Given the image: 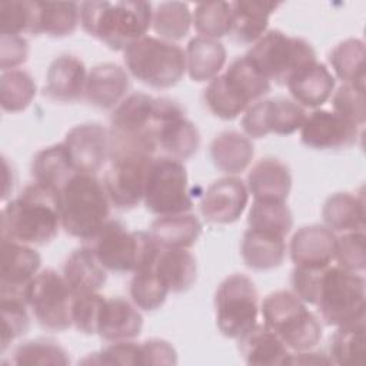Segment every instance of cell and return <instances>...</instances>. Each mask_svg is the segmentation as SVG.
Returning <instances> with one entry per match:
<instances>
[{
	"label": "cell",
	"instance_id": "cell-35",
	"mask_svg": "<svg viewBox=\"0 0 366 366\" xmlns=\"http://www.w3.org/2000/svg\"><path fill=\"white\" fill-rule=\"evenodd\" d=\"M322 217L325 220V226L332 232L347 233L365 230L363 196L349 192L330 194L322 207Z\"/></svg>",
	"mask_w": 366,
	"mask_h": 366
},
{
	"label": "cell",
	"instance_id": "cell-43",
	"mask_svg": "<svg viewBox=\"0 0 366 366\" xmlns=\"http://www.w3.org/2000/svg\"><path fill=\"white\" fill-rule=\"evenodd\" d=\"M249 229L286 237L293 227V214L286 202L253 200L247 214Z\"/></svg>",
	"mask_w": 366,
	"mask_h": 366
},
{
	"label": "cell",
	"instance_id": "cell-50",
	"mask_svg": "<svg viewBox=\"0 0 366 366\" xmlns=\"http://www.w3.org/2000/svg\"><path fill=\"white\" fill-rule=\"evenodd\" d=\"M103 300L104 296L99 292L74 295L71 305V322L79 332L84 335H96Z\"/></svg>",
	"mask_w": 366,
	"mask_h": 366
},
{
	"label": "cell",
	"instance_id": "cell-18",
	"mask_svg": "<svg viewBox=\"0 0 366 366\" xmlns=\"http://www.w3.org/2000/svg\"><path fill=\"white\" fill-rule=\"evenodd\" d=\"M247 202L249 190L244 182L236 176H224L206 189L199 207L207 222L229 224L242 216Z\"/></svg>",
	"mask_w": 366,
	"mask_h": 366
},
{
	"label": "cell",
	"instance_id": "cell-36",
	"mask_svg": "<svg viewBox=\"0 0 366 366\" xmlns=\"http://www.w3.org/2000/svg\"><path fill=\"white\" fill-rule=\"evenodd\" d=\"M76 173L63 142L39 150L31 162V176L34 182L57 192H60Z\"/></svg>",
	"mask_w": 366,
	"mask_h": 366
},
{
	"label": "cell",
	"instance_id": "cell-7",
	"mask_svg": "<svg viewBox=\"0 0 366 366\" xmlns=\"http://www.w3.org/2000/svg\"><path fill=\"white\" fill-rule=\"evenodd\" d=\"M127 71L139 81L169 89L177 84L186 73L184 50L176 43L144 36L123 50Z\"/></svg>",
	"mask_w": 366,
	"mask_h": 366
},
{
	"label": "cell",
	"instance_id": "cell-25",
	"mask_svg": "<svg viewBox=\"0 0 366 366\" xmlns=\"http://www.w3.org/2000/svg\"><path fill=\"white\" fill-rule=\"evenodd\" d=\"M286 86L297 104L305 109H317L332 97L336 79L326 64L315 61L292 74Z\"/></svg>",
	"mask_w": 366,
	"mask_h": 366
},
{
	"label": "cell",
	"instance_id": "cell-8",
	"mask_svg": "<svg viewBox=\"0 0 366 366\" xmlns=\"http://www.w3.org/2000/svg\"><path fill=\"white\" fill-rule=\"evenodd\" d=\"M366 285L362 273L336 266L322 270L315 306L329 326H342L365 317Z\"/></svg>",
	"mask_w": 366,
	"mask_h": 366
},
{
	"label": "cell",
	"instance_id": "cell-52",
	"mask_svg": "<svg viewBox=\"0 0 366 366\" xmlns=\"http://www.w3.org/2000/svg\"><path fill=\"white\" fill-rule=\"evenodd\" d=\"M140 365H176L177 352L164 339H149L139 342Z\"/></svg>",
	"mask_w": 366,
	"mask_h": 366
},
{
	"label": "cell",
	"instance_id": "cell-45",
	"mask_svg": "<svg viewBox=\"0 0 366 366\" xmlns=\"http://www.w3.org/2000/svg\"><path fill=\"white\" fill-rule=\"evenodd\" d=\"M192 14L194 29L202 37L217 40L230 31L232 3L229 1L199 3Z\"/></svg>",
	"mask_w": 366,
	"mask_h": 366
},
{
	"label": "cell",
	"instance_id": "cell-15",
	"mask_svg": "<svg viewBox=\"0 0 366 366\" xmlns=\"http://www.w3.org/2000/svg\"><path fill=\"white\" fill-rule=\"evenodd\" d=\"M156 144L163 156L177 160L192 157L200 146L196 124L184 114L183 107L167 97H157Z\"/></svg>",
	"mask_w": 366,
	"mask_h": 366
},
{
	"label": "cell",
	"instance_id": "cell-9",
	"mask_svg": "<svg viewBox=\"0 0 366 366\" xmlns=\"http://www.w3.org/2000/svg\"><path fill=\"white\" fill-rule=\"evenodd\" d=\"M254 67L272 83L286 84L297 70L317 61L313 46L280 30H267L246 53Z\"/></svg>",
	"mask_w": 366,
	"mask_h": 366
},
{
	"label": "cell",
	"instance_id": "cell-28",
	"mask_svg": "<svg viewBox=\"0 0 366 366\" xmlns=\"http://www.w3.org/2000/svg\"><path fill=\"white\" fill-rule=\"evenodd\" d=\"M61 274L74 295L99 292L107 282V270L90 246L74 249L64 260Z\"/></svg>",
	"mask_w": 366,
	"mask_h": 366
},
{
	"label": "cell",
	"instance_id": "cell-30",
	"mask_svg": "<svg viewBox=\"0 0 366 366\" xmlns=\"http://www.w3.org/2000/svg\"><path fill=\"white\" fill-rule=\"evenodd\" d=\"M240 254L244 264L253 270H270L279 267L286 256L283 236L247 229L240 244Z\"/></svg>",
	"mask_w": 366,
	"mask_h": 366
},
{
	"label": "cell",
	"instance_id": "cell-47",
	"mask_svg": "<svg viewBox=\"0 0 366 366\" xmlns=\"http://www.w3.org/2000/svg\"><path fill=\"white\" fill-rule=\"evenodd\" d=\"M333 112L353 124L362 127L366 119L365 84L343 83L332 94Z\"/></svg>",
	"mask_w": 366,
	"mask_h": 366
},
{
	"label": "cell",
	"instance_id": "cell-27",
	"mask_svg": "<svg viewBox=\"0 0 366 366\" xmlns=\"http://www.w3.org/2000/svg\"><path fill=\"white\" fill-rule=\"evenodd\" d=\"M280 3L263 0H240L232 3L229 36L239 44H253L266 31L270 16Z\"/></svg>",
	"mask_w": 366,
	"mask_h": 366
},
{
	"label": "cell",
	"instance_id": "cell-39",
	"mask_svg": "<svg viewBox=\"0 0 366 366\" xmlns=\"http://www.w3.org/2000/svg\"><path fill=\"white\" fill-rule=\"evenodd\" d=\"M365 355V317L337 326L330 339L329 357L335 365L353 366L363 362Z\"/></svg>",
	"mask_w": 366,
	"mask_h": 366
},
{
	"label": "cell",
	"instance_id": "cell-3",
	"mask_svg": "<svg viewBox=\"0 0 366 366\" xmlns=\"http://www.w3.org/2000/svg\"><path fill=\"white\" fill-rule=\"evenodd\" d=\"M61 227L83 242L92 239L110 220V199L96 174L76 173L59 192Z\"/></svg>",
	"mask_w": 366,
	"mask_h": 366
},
{
	"label": "cell",
	"instance_id": "cell-11",
	"mask_svg": "<svg viewBox=\"0 0 366 366\" xmlns=\"http://www.w3.org/2000/svg\"><path fill=\"white\" fill-rule=\"evenodd\" d=\"M143 202L146 209L157 216L192 210L193 202L183 162L169 156L153 157L146 176Z\"/></svg>",
	"mask_w": 366,
	"mask_h": 366
},
{
	"label": "cell",
	"instance_id": "cell-44",
	"mask_svg": "<svg viewBox=\"0 0 366 366\" xmlns=\"http://www.w3.org/2000/svg\"><path fill=\"white\" fill-rule=\"evenodd\" d=\"M36 96V83L26 70L14 69L0 76V104L4 112L17 113L29 107Z\"/></svg>",
	"mask_w": 366,
	"mask_h": 366
},
{
	"label": "cell",
	"instance_id": "cell-24",
	"mask_svg": "<svg viewBox=\"0 0 366 366\" xmlns=\"http://www.w3.org/2000/svg\"><path fill=\"white\" fill-rule=\"evenodd\" d=\"M130 79L126 69L116 63H100L87 74L84 99L94 107L114 109L127 94Z\"/></svg>",
	"mask_w": 366,
	"mask_h": 366
},
{
	"label": "cell",
	"instance_id": "cell-37",
	"mask_svg": "<svg viewBox=\"0 0 366 366\" xmlns=\"http://www.w3.org/2000/svg\"><path fill=\"white\" fill-rule=\"evenodd\" d=\"M154 267L169 290L174 293L189 290L197 277L196 259L187 249H160Z\"/></svg>",
	"mask_w": 366,
	"mask_h": 366
},
{
	"label": "cell",
	"instance_id": "cell-51",
	"mask_svg": "<svg viewBox=\"0 0 366 366\" xmlns=\"http://www.w3.org/2000/svg\"><path fill=\"white\" fill-rule=\"evenodd\" d=\"M29 41L23 36L1 34L0 37V67L3 71L14 70L29 59Z\"/></svg>",
	"mask_w": 366,
	"mask_h": 366
},
{
	"label": "cell",
	"instance_id": "cell-13",
	"mask_svg": "<svg viewBox=\"0 0 366 366\" xmlns=\"http://www.w3.org/2000/svg\"><path fill=\"white\" fill-rule=\"evenodd\" d=\"M307 113L295 100L286 97L260 99L243 113L242 129L250 139H262L270 133L287 136L300 130Z\"/></svg>",
	"mask_w": 366,
	"mask_h": 366
},
{
	"label": "cell",
	"instance_id": "cell-12",
	"mask_svg": "<svg viewBox=\"0 0 366 366\" xmlns=\"http://www.w3.org/2000/svg\"><path fill=\"white\" fill-rule=\"evenodd\" d=\"M23 295L43 329L63 332L73 326L71 305L74 293L63 274L54 269L40 270L24 287Z\"/></svg>",
	"mask_w": 366,
	"mask_h": 366
},
{
	"label": "cell",
	"instance_id": "cell-17",
	"mask_svg": "<svg viewBox=\"0 0 366 366\" xmlns=\"http://www.w3.org/2000/svg\"><path fill=\"white\" fill-rule=\"evenodd\" d=\"M359 134V126L325 109H315L300 127L303 144L316 150L347 149L356 143Z\"/></svg>",
	"mask_w": 366,
	"mask_h": 366
},
{
	"label": "cell",
	"instance_id": "cell-53",
	"mask_svg": "<svg viewBox=\"0 0 366 366\" xmlns=\"http://www.w3.org/2000/svg\"><path fill=\"white\" fill-rule=\"evenodd\" d=\"M296 363L297 365H330L332 360L329 355L313 352L312 349H309V350L290 353L287 365H296Z\"/></svg>",
	"mask_w": 366,
	"mask_h": 366
},
{
	"label": "cell",
	"instance_id": "cell-21",
	"mask_svg": "<svg viewBox=\"0 0 366 366\" xmlns=\"http://www.w3.org/2000/svg\"><path fill=\"white\" fill-rule=\"evenodd\" d=\"M87 70L73 54H60L49 66L43 94L54 102L73 103L84 97Z\"/></svg>",
	"mask_w": 366,
	"mask_h": 366
},
{
	"label": "cell",
	"instance_id": "cell-40",
	"mask_svg": "<svg viewBox=\"0 0 366 366\" xmlns=\"http://www.w3.org/2000/svg\"><path fill=\"white\" fill-rule=\"evenodd\" d=\"M193 24V14L183 1H164L153 10L152 27L159 39L177 41L187 36Z\"/></svg>",
	"mask_w": 366,
	"mask_h": 366
},
{
	"label": "cell",
	"instance_id": "cell-49",
	"mask_svg": "<svg viewBox=\"0 0 366 366\" xmlns=\"http://www.w3.org/2000/svg\"><path fill=\"white\" fill-rule=\"evenodd\" d=\"M34 23V1H1L0 3V31L1 34L20 36L31 33Z\"/></svg>",
	"mask_w": 366,
	"mask_h": 366
},
{
	"label": "cell",
	"instance_id": "cell-46",
	"mask_svg": "<svg viewBox=\"0 0 366 366\" xmlns=\"http://www.w3.org/2000/svg\"><path fill=\"white\" fill-rule=\"evenodd\" d=\"M16 365H61L70 363L63 346L50 339H33L20 343L13 352Z\"/></svg>",
	"mask_w": 366,
	"mask_h": 366
},
{
	"label": "cell",
	"instance_id": "cell-26",
	"mask_svg": "<svg viewBox=\"0 0 366 366\" xmlns=\"http://www.w3.org/2000/svg\"><path fill=\"white\" fill-rule=\"evenodd\" d=\"M246 186L254 200L286 202L292 189V173L280 159L264 157L250 169Z\"/></svg>",
	"mask_w": 366,
	"mask_h": 366
},
{
	"label": "cell",
	"instance_id": "cell-38",
	"mask_svg": "<svg viewBox=\"0 0 366 366\" xmlns=\"http://www.w3.org/2000/svg\"><path fill=\"white\" fill-rule=\"evenodd\" d=\"M365 43L360 39H346L329 53V63L343 83L365 84Z\"/></svg>",
	"mask_w": 366,
	"mask_h": 366
},
{
	"label": "cell",
	"instance_id": "cell-34",
	"mask_svg": "<svg viewBox=\"0 0 366 366\" xmlns=\"http://www.w3.org/2000/svg\"><path fill=\"white\" fill-rule=\"evenodd\" d=\"M80 23V4L74 1H34L33 34L66 37Z\"/></svg>",
	"mask_w": 366,
	"mask_h": 366
},
{
	"label": "cell",
	"instance_id": "cell-22",
	"mask_svg": "<svg viewBox=\"0 0 366 366\" xmlns=\"http://www.w3.org/2000/svg\"><path fill=\"white\" fill-rule=\"evenodd\" d=\"M0 290L24 292L29 282L40 272L41 256L31 246L1 237Z\"/></svg>",
	"mask_w": 366,
	"mask_h": 366
},
{
	"label": "cell",
	"instance_id": "cell-42",
	"mask_svg": "<svg viewBox=\"0 0 366 366\" xmlns=\"http://www.w3.org/2000/svg\"><path fill=\"white\" fill-rule=\"evenodd\" d=\"M154 263L134 272L129 287L132 302L146 312H153L163 306L170 292L156 272Z\"/></svg>",
	"mask_w": 366,
	"mask_h": 366
},
{
	"label": "cell",
	"instance_id": "cell-2",
	"mask_svg": "<svg viewBox=\"0 0 366 366\" xmlns=\"http://www.w3.org/2000/svg\"><path fill=\"white\" fill-rule=\"evenodd\" d=\"M153 9L147 1H84L80 4V24L92 37L112 50H124L147 36Z\"/></svg>",
	"mask_w": 366,
	"mask_h": 366
},
{
	"label": "cell",
	"instance_id": "cell-6",
	"mask_svg": "<svg viewBox=\"0 0 366 366\" xmlns=\"http://www.w3.org/2000/svg\"><path fill=\"white\" fill-rule=\"evenodd\" d=\"M100 264L113 273H134L156 262L160 247L150 233L130 232L120 220L110 219L92 239Z\"/></svg>",
	"mask_w": 366,
	"mask_h": 366
},
{
	"label": "cell",
	"instance_id": "cell-41",
	"mask_svg": "<svg viewBox=\"0 0 366 366\" xmlns=\"http://www.w3.org/2000/svg\"><path fill=\"white\" fill-rule=\"evenodd\" d=\"M1 306V352L7 346L27 333L30 327V317L27 312V302L21 292L0 290Z\"/></svg>",
	"mask_w": 366,
	"mask_h": 366
},
{
	"label": "cell",
	"instance_id": "cell-4",
	"mask_svg": "<svg viewBox=\"0 0 366 366\" xmlns=\"http://www.w3.org/2000/svg\"><path fill=\"white\" fill-rule=\"evenodd\" d=\"M157 97L146 93L126 96L110 116V157L116 154L154 156Z\"/></svg>",
	"mask_w": 366,
	"mask_h": 366
},
{
	"label": "cell",
	"instance_id": "cell-33",
	"mask_svg": "<svg viewBox=\"0 0 366 366\" xmlns=\"http://www.w3.org/2000/svg\"><path fill=\"white\" fill-rule=\"evenodd\" d=\"M186 71L193 81H210L226 64L224 46L214 39L193 37L184 50Z\"/></svg>",
	"mask_w": 366,
	"mask_h": 366
},
{
	"label": "cell",
	"instance_id": "cell-1",
	"mask_svg": "<svg viewBox=\"0 0 366 366\" xmlns=\"http://www.w3.org/2000/svg\"><path fill=\"white\" fill-rule=\"evenodd\" d=\"M61 227L59 192L41 183L27 184L1 210V237L29 246H44Z\"/></svg>",
	"mask_w": 366,
	"mask_h": 366
},
{
	"label": "cell",
	"instance_id": "cell-48",
	"mask_svg": "<svg viewBox=\"0 0 366 366\" xmlns=\"http://www.w3.org/2000/svg\"><path fill=\"white\" fill-rule=\"evenodd\" d=\"M335 262L345 270L363 273L366 267L365 230L347 232L336 237Z\"/></svg>",
	"mask_w": 366,
	"mask_h": 366
},
{
	"label": "cell",
	"instance_id": "cell-32",
	"mask_svg": "<svg viewBox=\"0 0 366 366\" xmlns=\"http://www.w3.org/2000/svg\"><path fill=\"white\" fill-rule=\"evenodd\" d=\"M202 222L192 213L159 216L149 233L160 249H189L200 237Z\"/></svg>",
	"mask_w": 366,
	"mask_h": 366
},
{
	"label": "cell",
	"instance_id": "cell-19",
	"mask_svg": "<svg viewBox=\"0 0 366 366\" xmlns=\"http://www.w3.org/2000/svg\"><path fill=\"white\" fill-rule=\"evenodd\" d=\"M203 97L209 112L222 120L236 119L257 102L247 83L230 69L207 83Z\"/></svg>",
	"mask_w": 366,
	"mask_h": 366
},
{
	"label": "cell",
	"instance_id": "cell-10",
	"mask_svg": "<svg viewBox=\"0 0 366 366\" xmlns=\"http://www.w3.org/2000/svg\"><path fill=\"white\" fill-rule=\"evenodd\" d=\"M259 293L253 280L233 273L222 280L214 295L216 325L229 339H239L257 325Z\"/></svg>",
	"mask_w": 366,
	"mask_h": 366
},
{
	"label": "cell",
	"instance_id": "cell-20",
	"mask_svg": "<svg viewBox=\"0 0 366 366\" xmlns=\"http://www.w3.org/2000/svg\"><path fill=\"white\" fill-rule=\"evenodd\" d=\"M336 234L326 226L300 227L289 244L290 259L296 267L323 269L332 264L336 250Z\"/></svg>",
	"mask_w": 366,
	"mask_h": 366
},
{
	"label": "cell",
	"instance_id": "cell-5",
	"mask_svg": "<svg viewBox=\"0 0 366 366\" xmlns=\"http://www.w3.org/2000/svg\"><path fill=\"white\" fill-rule=\"evenodd\" d=\"M263 325L272 330L289 350L313 349L323 336L320 317L307 309V305L289 290H276L267 295L260 307Z\"/></svg>",
	"mask_w": 366,
	"mask_h": 366
},
{
	"label": "cell",
	"instance_id": "cell-29",
	"mask_svg": "<svg viewBox=\"0 0 366 366\" xmlns=\"http://www.w3.org/2000/svg\"><path fill=\"white\" fill-rule=\"evenodd\" d=\"M209 149L213 164L227 176L244 172L254 156L252 140L244 133L236 130L219 133L212 140Z\"/></svg>",
	"mask_w": 366,
	"mask_h": 366
},
{
	"label": "cell",
	"instance_id": "cell-16",
	"mask_svg": "<svg viewBox=\"0 0 366 366\" xmlns=\"http://www.w3.org/2000/svg\"><path fill=\"white\" fill-rule=\"evenodd\" d=\"M63 143L77 173L96 174L110 159V134L99 123L71 127Z\"/></svg>",
	"mask_w": 366,
	"mask_h": 366
},
{
	"label": "cell",
	"instance_id": "cell-14",
	"mask_svg": "<svg viewBox=\"0 0 366 366\" xmlns=\"http://www.w3.org/2000/svg\"><path fill=\"white\" fill-rule=\"evenodd\" d=\"M154 156L146 154H116L112 156L103 186L112 206L120 210L136 207L144 194V184L149 166Z\"/></svg>",
	"mask_w": 366,
	"mask_h": 366
},
{
	"label": "cell",
	"instance_id": "cell-23",
	"mask_svg": "<svg viewBox=\"0 0 366 366\" xmlns=\"http://www.w3.org/2000/svg\"><path fill=\"white\" fill-rule=\"evenodd\" d=\"M142 329L143 316L134 303L119 296L104 297L96 335L113 343L133 340L140 335Z\"/></svg>",
	"mask_w": 366,
	"mask_h": 366
},
{
	"label": "cell",
	"instance_id": "cell-31",
	"mask_svg": "<svg viewBox=\"0 0 366 366\" xmlns=\"http://www.w3.org/2000/svg\"><path fill=\"white\" fill-rule=\"evenodd\" d=\"M239 340V350L247 365H287L290 350L264 325H256Z\"/></svg>",
	"mask_w": 366,
	"mask_h": 366
}]
</instances>
